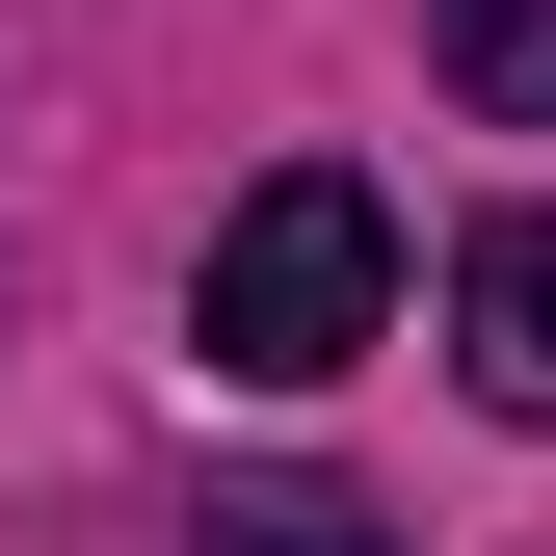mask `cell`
<instances>
[{"mask_svg": "<svg viewBox=\"0 0 556 556\" xmlns=\"http://www.w3.org/2000/svg\"><path fill=\"white\" fill-rule=\"evenodd\" d=\"M371 318H397V213H371L344 160L239 186V213H213V265H186V344H213L239 397H318V371H371Z\"/></svg>", "mask_w": 556, "mask_h": 556, "instance_id": "obj_1", "label": "cell"}, {"mask_svg": "<svg viewBox=\"0 0 556 556\" xmlns=\"http://www.w3.org/2000/svg\"><path fill=\"white\" fill-rule=\"evenodd\" d=\"M451 371L504 397V425H556V213H477L451 239Z\"/></svg>", "mask_w": 556, "mask_h": 556, "instance_id": "obj_2", "label": "cell"}, {"mask_svg": "<svg viewBox=\"0 0 556 556\" xmlns=\"http://www.w3.org/2000/svg\"><path fill=\"white\" fill-rule=\"evenodd\" d=\"M186 556H397V530L344 504V477H213V504H186Z\"/></svg>", "mask_w": 556, "mask_h": 556, "instance_id": "obj_3", "label": "cell"}, {"mask_svg": "<svg viewBox=\"0 0 556 556\" xmlns=\"http://www.w3.org/2000/svg\"><path fill=\"white\" fill-rule=\"evenodd\" d=\"M451 106H504V132H556V0H451Z\"/></svg>", "mask_w": 556, "mask_h": 556, "instance_id": "obj_4", "label": "cell"}]
</instances>
